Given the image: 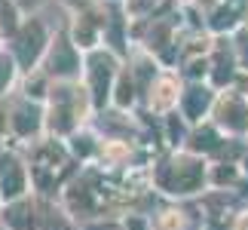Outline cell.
Segmentation results:
<instances>
[{
    "mask_svg": "<svg viewBox=\"0 0 248 230\" xmlns=\"http://www.w3.org/2000/svg\"><path fill=\"white\" fill-rule=\"evenodd\" d=\"M16 126H18V132H31V129L37 126V114H34V111H31V114L22 111V114H18V120H16Z\"/></svg>",
    "mask_w": 248,
    "mask_h": 230,
    "instance_id": "7",
    "label": "cell"
},
{
    "mask_svg": "<svg viewBox=\"0 0 248 230\" xmlns=\"http://www.w3.org/2000/svg\"><path fill=\"white\" fill-rule=\"evenodd\" d=\"M22 190V178H18V172L16 169H9V175H3V194H18Z\"/></svg>",
    "mask_w": 248,
    "mask_h": 230,
    "instance_id": "6",
    "label": "cell"
},
{
    "mask_svg": "<svg viewBox=\"0 0 248 230\" xmlns=\"http://www.w3.org/2000/svg\"><path fill=\"white\" fill-rule=\"evenodd\" d=\"M205 104H208V92L193 89V92H190V99H187V114H190V117H199V111H202Z\"/></svg>",
    "mask_w": 248,
    "mask_h": 230,
    "instance_id": "4",
    "label": "cell"
},
{
    "mask_svg": "<svg viewBox=\"0 0 248 230\" xmlns=\"http://www.w3.org/2000/svg\"><path fill=\"white\" fill-rule=\"evenodd\" d=\"M108 80H110V65L104 59H95V99L104 101L108 95Z\"/></svg>",
    "mask_w": 248,
    "mask_h": 230,
    "instance_id": "2",
    "label": "cell"
},
{
    "mask_svg": "<svg viewBox=\"0 0 248 230\" xmlns=\"http://www.w3.org/2000/svg\"><path fill=\"white\" fill-rule=\"evenodd\" d=\"M212 145H215V135H212V132H205V135L196 138V148H212Z\"/></svg>",
    "mask_w": 248,
    "mask_h": 230,
    "instance_id": "8",
    "label": "cell"
},
{
    "mask_svg": "<svg viewBox=\"0 0 248 230\" xmlns=\"http://www.w3.org/2000/svg\"><path fill=\"white\" fill-rule=\"evenodd\" d=\"M74 3H80V0H74Z\"/></svg>",
    "mask_w": 248,
    "mask_h": 230,
    "instance_id": "10",
    "label": "cell"
},
{
    "mask_svg": "<svg viewBox=\"0 0 248 230\" xmlns=\"http://www.w3.org/2000/svg\"><path fill=\"white\" fill-rule=\"evenodd\" d=\"M3 80H9V62L0 59V83H3Z\"/></svg>",
    "mask_w": 248,
    "mask_h": 230,
    "instance_id": "9",
    "label": "cell"
},
{
    "mask_svg": "<svg viewBox=\"0 0 248 230\" xmlns=\"http://www.w3.org/2000/svg\"><path fill=\"white\" fill-rule=\"evenodd\" d=\"M52 68L59 74H68V71L77 68V59H74V52L68 49V46H59V55L52 59Z\"/></svg>",
    "mask_w": 248,
    "mask_h": 230,
    "instance_id": "3",
    "label": "cell"
},
{
    "mask_svg": "<svg viewBox=\"0 0 248 230\" xmlns=\"http://www.w3.org/2000/svg\"><path fill=\"white\" fill-rule=\"evenodd\" d=\"M224 120L230 123V126H236V129H242L245 123H248V120H245V111H242V108H239L236 101H233V104H227V108H224Z\"/></svg>",
    "mask_w": 248,
    "mask_h": 230,
    "instance_id": "5",
    "label": "cell"
},
{
    "mask_svg": "<svg viewBox=\"0 0 248 230\" xmlns=\"http://www.w3.org/2000/svg\"><path fill=\"white\" fill-rule=\"evenodd\" d=\"M40 43H43V28L40 25H28L25 34L18 37V62L22 65H31L40 52Z\"/></svg>",
    "mask_w": 248,
    "mask_h": 230,
    "instance_id": "1",
    "label": "cell"
},
{
    "mask_svg": "<svg viewBox=\"0 0 248 230\" xmlns=\"http://www.w3.org/2000/svg\"><path fill=\"white\" fill-rule=\"evenodd\" d=\"M25 3H31V0H25Z\"/></svg>",
    "mask_w": 248,
    "mask_h": 230,
    "instance_id": "11",
    "label": "cell"
}]
</instances>
